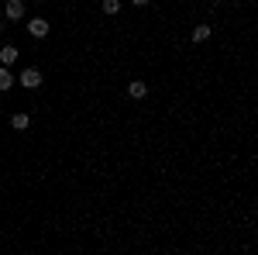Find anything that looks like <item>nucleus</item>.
<instances>
[{
	"mask_svg": "<svg viewBox=\"0 0 258 255\" xmlns=\"http://www.w3.org/2000/svg\"><path fill=\"white\" fill-rule=\"evenodd\" d=\"M21 86H28V90L41 86V69H24L21 73Z\"/></svg>",
	"mask_w": 258,
	"mask_h": 255,
	"instance_id": "1",
	"label": "nucleus"
},
{
	"mask_svg": "<svg viewBox=\"0 0 258 255\" xmlns=\"http://www.w3.org/2000/svg\"><path fill=\"white\" fill-rule=\"evenodd\" d=\"M28 31H31L35 38H45V35H48V21L45 18H31L28 21Z\"/></svg>",
	"mask_w": 258,
	"mask_h": 255,
	"instance_id": "2",
	"label": "nucleus"
},
{
	"mask_svg": "<svg viewBox=\"0 0 258 255\" xmlns=\"http://www.w3.org/2000/svg\"><path fill=\"white\" fill-rule=\"evenodd\" d=\"M7 18H11V21L24 18V4H21V0H7Z\"/></svg>",
	"mask_w": 258,
	"mask_h": 255,
	"instance_id": "3",
	"label": "nucleus"
},
{
	"mask_svg": "<svg viewBox=\"0 0 258 255\" xmlns=\"http://www.w3.org/2000/svg\"><path fill=\"white\" fill-rule=\"evenodd\" d=\"M0 62H4V66L18 62V48H14V45H4V48H0Z\"/></svg>",
	"mask_w": 258,
	"mask_h": 255,
	"instance_id": "4",
	"label": "nucleus"
},
{
	"mask_svg": "<svg viewBox=\"0 0 258 255\" xmlns=\"http://www.w3.org/2000/svg\"><path fill=\"white\" fill-rule=\"evenodd\" d=\"M14 86V76H11V69L7 66H0V90H11Z\"/></svg>",
	"mask_w": 258,
	"mask_h": 255,
	"instance_id": "5",
	"label": "nucleus"
},
{
	"mask_svg": "<svg viewBox=\"0 0 258 255\" xmlns=\"http://www.w3.org/2000/svg\"><path fill=\"white\" fill-rule=\"evenodd\" d=\"M127 93H131V97H135V100H141V97H145V93H148V90H145V83H138V79H135V83L127 86Z\"/></svg>",
	"mask_w": 258,
	"mask_h": 255,
	"instance_id": "6",
	"label": "nucleus"
},
{
	"mask_svg": "<svg viewBox=\"0 0 258 255\" xmlns=\"http://www.w3.org/2000/svg\"><path fill=\"white\" fill-rule=\"evenodd\" d=\"M11 124H14L18 131H24V128L31 124V118H28V114H14V118H11Z\"/></svg>",
	"mask_w": 258,
	"mask_h": 255,
	"instance_id": "7",
	"label": "nucleus"
},
{
	"mask_svg": "<svg viewBox=\"0 0 258 255\" xmlns=\"http://www.w3.org/2000/svg\"><path fill=\"white\" fill-rule=\"evenodd\" d=\"M207 38H210V24H200L193 31V41H207Z\"/></svg>",
	"mask_w": 258,
	"mask_h": 255,
	"instance_id": "8",
	"label": "nucleus"
},
{
	"mask_svg": "<svg viewBox=\"0 0 258 255\" xmlns=\"http://www.w3.org/2000/svg\"><path fill=\"white\" fill-rule=\"evenodd\" d=\"M120 11V0H103V14H117Z\"/></svg>",
	"mask_w": 258,
	"mask_h": 255,
	"instance_id": "9",
	"label": "nucleus"
},
{
	"mask_svg": "<svg viewBox=\"0 0 258 255\" xmlns=\"http://www.w3.org/2000/svg\"><path fill=\"white\" fill-rule=\"evenodd\" d=\"M131 4H138V7H145V4H148V0H131Z\"/></svg>",
	"mask_w": 258,
	"mask_h": 255,
	"instance_id": "10",
	"label": "nucleus"
},
{
	"mask_svg": "<svg viewBox=\"0 0 258 255\" xmlns=\"http://www.w3.org/2000/svg\"><path fill=\"white\" fill-rule=\"evenodd\" d=\"M0 28H4V21H0Z\"/></svg>",
	"mask_w": 258,
	"mask_h": 255,
	"instance_id": "11",
	"label": "nucleus"
}]
</instances>
